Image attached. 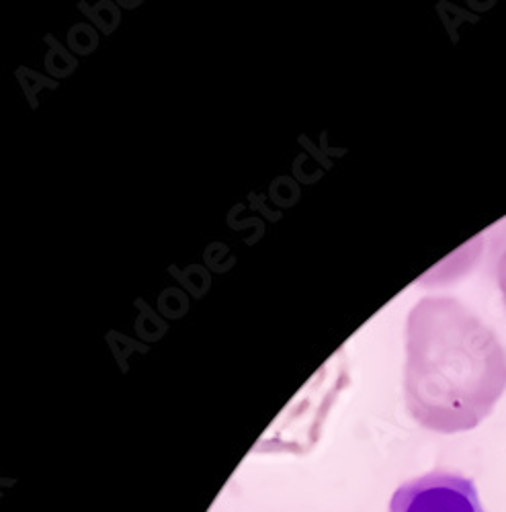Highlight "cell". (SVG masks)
Returning a JSON list of instances; mask_svg holds the SVG:
<instances>
[{"instance_id": "cell-1", "label": "cell", "mask_w": 506, "mask_h": 512, "mask_svg": "<svg viewBox=\"0 0 506 512\" xmlns=\"http://www.w3.org/2000/svg\"><path fill=\"white\" fill-rule=\"evenodd\" d=\"M506 390V349L455 297H425L408 314L404 396L429 431L476 429Z\"/></svg>"}, {"instance_id": "cell-2", "label": "cell", "mask_w": 506, "mask_h": 512, "mask_svg": "<svg viewBox=\"0 0 506 512\" xmlns=\"http://www.w3.org/2000/svg\"><path fill=\"white\" fill-rule=\"evenodd\" d=\"M388 512H486L472 478L445 469L404 482Z\"/></svg>"}, {"instance_id": "cell-3", "label": "cell", "mask_w": 506, "mask_h": 512, "mask_svg": "<svg viewBox=\"0 0 506 512\" xmlns=\"http://www.w3.org/2000/svg\"><path fill=\"white\" fill-rule=\"evenodd\" d=\"M494 273H496V283L502 295V302L506 306V226L498 236L496 242V256H494Z\"/></svg>"}]
</instances>
